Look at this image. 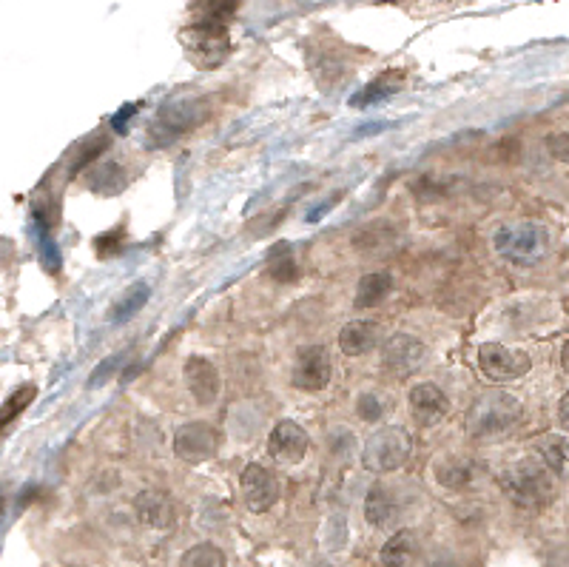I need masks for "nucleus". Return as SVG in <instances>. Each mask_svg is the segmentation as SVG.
I'll use <instances>...</instances> for the list:
<instances>
[{
  "instance_id": "nucleus-1",
  "label": "nucleus",
  "mask_w": 569,
  "mask_h": 567,
  "mask_svg": "<svg viewBox=\"0 0 569 567\" xmlns=\"http://www.w3.org/2000/svg\"><path fill=\"white\" fill-rule=\"evenodd\" d=\"M521 402L504 391H487L481 397L473 399V405L464 414V431L476 442H490V439H501L513 431L521 422Z\"/></svg>"
},
{
  "instance_id": "nucleus-2",
  "label": "nucleus",
  "mask_w": 569,
  "mask_h": 567,
  "mask_svg": "<svg viewBox=\"0 0 569 567\" xmlns=\"http://www.w3.org/2000/svg\"><path fill=\"white\" fill-rule=\"evenodd\" d=\"M501 491L513 499L518 508H541L555 493V476L541 459H521L501 473Z\"/></svg>"
},
{
  "instance_id": "nucleus-3",
  "label": "nucleus",
  "mask_w": 569,
  "mask_h": 567,
  "mask_svg": "<svg viewBox=\"0 0 569 567\" xmlns=\"http://www.w3.org/2000/svg\"><path fill=\"white\" fill-rule=\"evenodd\" d=\"M493 246L507 263L538 265L550 254V231L530 220H518L498 228Z\"/></svg>"
},
{
  "instance_id": "nucleus-4",
  "label": "nucleus",
  "mask_w": 569,
  "mask_h": 567,
  "mask_svg": "<svg viewBox=\"0 0 569 567\" xmlns=\"http://www.w3.org/2000/svg\"><path fill=\"white\" fill-rule=\"evenodd\" d=\"M185 55L200 69H217L231 52V35L225 23L214 20H194L183 32Z\"/></svg>"
},
{
  "instance_id": "nucleus-5",
  "label": "nucleus",
  "mask_w": 569,
  "mask_h": 567,
  "mask_svg": "<svg viewBox=\"0 0 569 567\" xmlns=\"http://www.w3.org/2000/svg\"><path fill=\"white\" fill-rule=\"evenodd\" d=\"M410 451H413V439L407 436V431L396 428V425H387V428H379L365 442L362 465L373 473L399 471L404 462L410 459Z\"/></svg>"
},
{
  "instance_id": "nucleus-6",
  "label": "nucleus",
  "mask_w": 569,
  "mask_h": 567,
  "mask_svg": "<svg viewBox=\"0 0 569 567\" xmlns=\"http://www.w3.org/2000/svg\"><path fill=\"white\" fill-rule=\"evenodd\" d=\"M208 114V106L205 100H197V97H183V100H174L160 109L157 120L151 123V132L148 137L154 140V146H168L174 143L177 137H183L185 132H191L194 126H200Z\"/></svg>"
},
{
  "instance_id": "nucleus-7",
  "label": "nucleus",
  "mask_w": 569,
  "mask_h": 567,
  "mask_svg": "<svg viewBox=\"0 0 569 567\" xmlns=\"http://www.w3.org/2000/svg\"><path fill=\"white\" fill-rule=\"evenodd\" d=\"M222 445L220 428L208 422H188L174 434V454L180 456L188 465H202L214 459Z\"/></svg>"
},
{
  "instance_id": "nucleus-8",
  "label": "nucleus",
  "mask_w": 569,
  "mask_h": 567,
  "mask_svg": "<svg viewBox=\"0 0 569 567\" xmlns=\"http://www.w3.org/2000/svg\"><path fill=\"white\" fill-rule=\"evenodd\" d=\"M478 368L493 382H513L533 368V360L524 351H515V348L498 345V342H487L478 351Z\"/></svg>"
},
{
  "instance_id": "nucleus-9",
  "label": "nucleus",
  "mask_w": 569,
  "mask_h": 567,
  "mask_svg": "<svg viewBox=\"0 0 569 567\" xmlns=\"http://www.w3.org/2000/svg\"><path fill=\"white\" fill-rule=\"evenodd\" d=\"M410 414L416 419L419 428H436L450 416V399L433 382H419L410 388Z\"/></svg>"
},
{
  "instance_id": "nucleus-10",
  "label": "nucleus",
  "mask_w": 569,
  "mask_h": 567,
  "mask_svg": "<svg viewBox=\"0 0 569 567\" xmlns=\"http://www.w3.org/2000/svg\"><path fill=\"white\" fill-rule=\"evenodd\" d=\"M239 488L245 496V505L248 511L265 513L271 511L279 499V485H276V476L265 465H248L242 476H239Z\"/></svg>"
},
{
  "instance_id": "nucleus-11",
  "label": "nucleus",
  "mask_w": 569,
  "mask_h": 567,
  "mask_svg": "<svg viewBox=\"0 0 569 567\" xmlns=\"http://www.w3.org/2000/svg\"><path fill=\"white\" fill-rule=\"evenodd\" d=\"M294 388L299 391H322L331 382V354L322 345H313L308 351L299 354L294 365Z\"/></svg>"
},
{
  "instance_id": "nucleus-12",
  "label": "nucleus",
  "mask_w": 569,
  "mask_h": 567,
  "mask_svg": "<svg viewBox=\"0 0 569 567\" xmlns=\"http://www.w3.org/2000/svg\"><path fill=\"white\" fill-rule=\"evenodd\" d=\"M268 454L274 456L282 465H296L302 462V456L308 454V434L305 428H299L291 419L276 422L274 431L268 436Z\"/></svg>"
},
{
  "instance_id": "nucleus-13",
  "label": "nucleus",
  "mask_w": 569,
  "mask_h": 567,
  "mask_svg": "<svg viewBox=\"0 0 569 567\" xmlns=\"http://www.w3.org/2000/svg\"><path fill=\"white\" fill-rule=\"evenodd\" d=\"M185 385L197 405H211L217 402L222 391V379L217 365L205 357H188L185 360Z\"/></svg>"
},
{
  "instance_id": "nucleus-14",
  "label": "nucleus",
  "mask_w": 569,
  "mask_h": 567,
  "mask_svg": "<svg viewBox=\"0 0 569 567\" xmlns=\"http://www.w3.org/2000/svg\"><path fill=\"white\" fill-rule=\"evenodd\" d=\"M422 360H424L422 340H416V337H410V334H393V337L382 345V362H385L387 371L396 374V377L413 374Z\"/></svg>"
},
{
  "instance_id": "nucleus-15",
  "label": "nucleus",
  "mask_w": 569,
  "mask_h": 567,
  "mask_svg": "<svg viewBox=\"0 0 569 567\" xmlns=\"http://www.w3.org/2000/svg\"><path fill=\"white\" fill-rule=\"evenodd\" d=\"M134 513L137 519L154 530L174 528L177 522V508L171 502V496L163 491H143L134 496Z\"/></svg>"
},
{
  "instance_id": "nucleus-16",
  "label": "nucleus",
  "mask_w": 569,
  "mask_h": 567,
  "mask_svg": "<svg viewBox=\"0 0 569 567\" xmlns=\"http://www.w3.org/2000/svg\"><path fill=\"white\" fill-rule=\"evenodd\" d=\"M379 345V322L353 320L339 331V351L345 357H362Z\"/></svg>"
},
{
  "instance_id": "nucleus-17",
  "label": "nucleus",
  "mask_w": 569,
  "mask_h": 567,
  "mask_svg": "<svg viewBox=\"0 0 569 567\" xmlns=\"http://www.w3.org/2000/svg\"><path fill=\"white\" fill-rule=\"evenodd\" d=\"M385 567H413L419 559V542L410 530H399L387 539L379 553Z\"/></svg>"
},
{
  "instance_id": "nucleus-18",
  "label": "nucleus",
  "mask_w": 569,
  "mask_h": 567,
  "mask_svg": "<svg viewBox=\"0 0 569 567\" xmlns=\"http://www.w3.org/2000/svg\"><path fill=\"white\" fill-rule=\"evenodd\" d=\"M535 451H538V459L547 465L552 471V476H558V479H567L569 476V439L564 436H544L538 445H535Z\"/></svg>"
},
{
  "instance_id": "nucleus-19",
  "label": "nucleus",
  "mask_w": 569,
  "mask_h": 567,
  "mask_svg": "<svg viewBox=\"0 0 569 567\" xmlns=\"http://www.w3.org/2000/svg\"><path fill=\"white\" fill-rule=\"evenodd\" d=\"M399 516L396 499L385 491V488H373L365 499V519L373 528H390Z\"/></svg>"
},
{
  "instance_id": "nucleus-20",
  "label": "nucleus",
  "mask_w": 569,
  "mask_h": 567,
  "mask_svg": "<svg viewBox=\"0 0 569 567\" xmlns=\"http://www.w3.org/2000/svg\"><path fill=\"white\" fill-rule=\"evenodd\" d=\"M390 291H393V277L387 271L365 274L359 280V288H356V308H373V305L382 303Z\"/></svg>"
},
{
  "instance_id": "nucleus-21",
  "label": "nucleus",
  "mask_w": 569,
  "mask_h": 567,
  "mask_svg": "<svg viewBox=\"0 0 569 567\" xmlns=\"http://www.w3.org/2000/svg\"><path fill=\"white\" fill-rule=\"evenodd\" d=\"M265 271H268V277L276 280V283H294L296 277H299V265H296L294 251H291L288 243H279V246L271 248Z\"/></svg>"
},
{
  "instance_id": "nucleus-22",
  "label": "nucleus",
  "mask_w": 569,
  "mask_h": 567,
  "mask_svg": "<svg viewBox=\"0 0 569 567\" xmlns=\"http://www.w3.org/2000/svg\"><path fill=\"white\" fill-rule=\"evenodd\" d=\"M436 479H439V485L450 488V491H461L473 482V468L459 456H450L441 465H436Z\"/></svg>"
},
{
  "instance_id": "nucleus-23",
  "label": "nucleus",
  "mask_w": 569,
  "mask_h": 567,
  "mask_svg": "<svg viewBox=\"0 0 569 567\" xmlns=\"http://www.w3.org/2000/svg\"><path fill=\"white\" fill-rule=\"evenodd\" d=\"M35 397H37L35 385H20V388H15V391L6 397V402L0 405V431H3L6 425H12V422L32 405V399Z\"/></svg>"
},
{
  "instance_id": "nucleus-24",
  "label": "nucleus",
  "mask_w": 569,
  "mask_h": 567,
  "mask_svg": "<svg viewBox=\"0 0 569 567\" xmlns=\"http://www.w3.org/2000/svg\"><path fill=\"white\" fill-rule=\"evenodd\" d=\"M148 297H151V288H148L146 283H134L129 291L120 297V303L114 305V311H111V320L114 322L131 320V317H134V314H137V311H140V308L148 303Z\"/></svg>"
},
{
  "instance_id": "nucleus-25",
  "label": "nucleus",
  "mask_w": 569,
  "mask_h": 567,
  "mask_svg": "<svg viewBox=\"0 0 569 567\" xmlns=\"http://www.w3.org/2000/svg\"><path fill=\"white\" fill-rule=\"evenodd\" d=\"M180 567H225V553L211 542H200L185 550Z\"/></svg>"
},
{
  "instance_id": "nucleus-26",
  "label": "nucleus",
  "mask_w": 569,
  "mask_h": 567,
  "mask_svg": "<svg viewBox=\"0 0 569 567\" xmlns=\"http://www.w3.org/2000/svg\"><path fill=\"white\" fill-rule=\"evenodd\" d=\"M399 80H402V75L385 72L379 80H373L362 95L353 97V106H368V103H376V100H385L387 95H393L399 89Z\"/></svg>"
},
{
  "instance_id": "nucleus-27",
  "label": "nucleus",
  "mask_w": 569,
  "mask_h": 567,
  "mask_svg": "<svg viewBox=\"0 0 569 567\" xmlns=\"http://www.w3.org/2000/svg\"><path fill=\"white\" fill-rule=\"evenodd\" d=\"M239 0H200L197 12L200 20H214V23H228V18L237 12Z\"/></svg>"
},
{
  "instance_id": "nucleus-28",
  "label": "nucleus",
  "mask_w": 569,
  "mask_h": 567,
  "mask_svg": "<svg viewBox=\"0 0 569 567\" xmlns=\"http://www.w3.org/2000/svg\"><path fill=\"white\" fill-rule=\"evenodd\" d=\"M356 414L362 416L365 422H376V419H382L385 414V405H382V399L376 397V394H362L359 402H356Z\"/></svg>"
},
{
  "instance_id": "nucleus-29",
  "label": "nucleus",
  "mask_w": 569,
  "mask_h": 567,
  "mask_svg": "<svg viewBox=\"0 0 569 567\" xmlns=\"http://www.w3.org/2000/svg\"><path fill=\"white\" fill-rule=\"evenodd\" d=\"M94 248H97L100 257H114V254H120V248H123V231L117 228V231H111L106 237H97V240H94Z\"/></svg>"
},
{
  "instance_id": "nucleus-30",
  "label": "nucleus",
  "mask_w": 569,
  "mask_h": 567,
  "mask_svg": "<svg viewBox=\"0 0 569 567\" xmlns=\"http://www.w3.org/2000/svg\"><path fill=\"white\" fill-rule=\"evenodd\" d=\"M547 146H550V154L555 157V160L569 163V132L552 134L550 140H547Z\"/></svg>"
},
{
  "instance_id": "nucleus-31",
  "label": "nucleus",
  "mask_w": 569,
  "mask_h": 567,
  "mask_svg": "<svg viewBox=\"0 0 569 567\" xmlns=\"http://www.w3.org/2000/svg\"><path fill=\"white\" fill-rule=\"evenodd\" d=\"M114 365H117V360L103 362V365H100V371H97V374L89 379V385H100V382H106V377H109L111 371H114Z\"/></svg>"
},
{
  "instance_id": "nucleus-32",
  "label": "nucleus",
  "mask_w": 569,
  "mask_h": 567,
  "mask_svg": "<svg viewBox=\"0 0 569 567\" xmlns=\"http://www.w3.org/2000/svg\"><path fill=\"white\" fill-rule=\"evenodd\" d=\"M558 422L564 425V431H569V394L558 402Z\"/></svg>"
},
{
  "instance_id": "nucleus-33",
  "label": "nucleus",
  "mask_w": 569,
  "mask_h": 567,
  "mask_svg": "<svg viewBox=\"0 0 569 567\" xmlns=\"http://www.w3.org/2000/svg\"><path fill=\"white\" fill-rule=\"evenodd\" d=\"M561 368L569 374V340L564 342V348H561Z\"/></svg>"
},
{
  "instance_id": "nucleus-34",
  "label": "nucleus",
  "mask_w": 569,
  "mask_h": 567,
  "mask_svg": "<svg viewBox=\"0 0 569 567\" xmlns=\"http://www.w3.org/2000/svg\"><path fill=\"white\" fill-rule=\"evenodd\" d=\"M0 511H3V499H0Z\"/></svg>"
}]
</instances>
